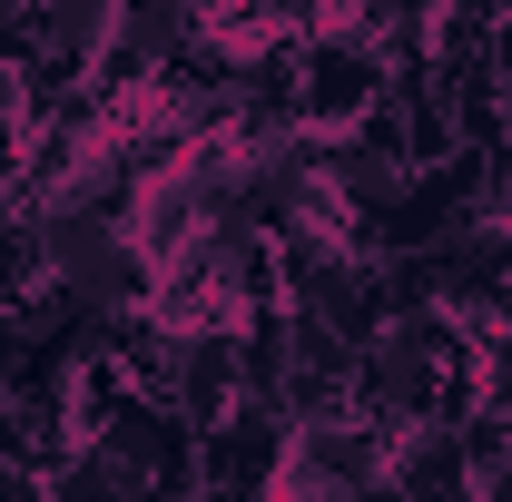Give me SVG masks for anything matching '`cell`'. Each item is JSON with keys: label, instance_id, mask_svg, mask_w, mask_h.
Returning a JSON list of instances; mask_svg holds the SVG:
<instances>
[{"label": "cell", "instance_id": "52a82bcc", "mask_svg": "<svg viewBox=\"0 0 512 502\" xmlns=\"http://www.w3.org/2000/svg\"><path fill=\"white\" fill-rule=\"evenodd\" d=\"M138 502H197V493H138Z\"/></svg>", "mask_w": 512, "mask_h": 502}, {"label": "cell", "instance_id": "3957f363", "mask_svg": "<svg viewBox=\"0 0 512 502\" xmlns=\"http://www.w3.org/2000/svg\"><path fill=\"white\" fill-rule=\"evenodd\" d=\"M394 502H473V453L453 424H414V434L394 443Z\"/></svg>", "mask_w": 512, "mask_h": 502}, {"label": "cell", "instance_id": "6da1fadb", "mask_svg": "<svg viewBox=\"0 0 512 502\" xmlns=\"http://www.w3.org/2000/svg\"><path fill=\"white\" fill-rule=\"evenodd\" d=\"M286 453H296V424H286L276 404H237L227 424L197 434V493H247L256 502L286 473Z\"/></svg>", "mask_w": 512, "mask_h": 502}, {"label": "cell", "instance_id": "277c9868", "mask_svg": "<svg viewBox=\"0 0 512 502\" xmlns=\"http://www.w3.org/2000/svg\"><path fill=\"white\" fill-rule=\"evenodd\" d=\"M40 276H50V266H40V237H30V217H10V227H0V306H20Z\"/></svg>", "mask_w": 512, "mask_h": 502}, {"label": "cell", "instance_id": "8992f818", "mask_svg": "<svg viewBox=\"0 0 512 502\" xmlns=\"http://www.w3.org/2000/svg\"><path fill=\"white\" fill-rule=\"evenodd\" d=\"M493 217H503V227H512V178H503V207H493Z\"/></svg>", "mask_w": 512, "mask_h": 502}, {"label": "cell", "instance_id": "5b68a950", "mask_svg": "<svg viewBox=\"0 0 512 502\" xmlns=\"http://www.w3.org/2000/svg\"><path fill=\"white\" fill-rule=\"evenodd\" d=\"M20 345H30V335H20V315L0 306V375H10V355H20Z\"/></svg>", "mask_w": 512, "mask_h": 502}, {"label": "cell", "instance_id": "7a4b0ae2", "mask_svg": "<svg viewBox=\"0 0 512 502\" xmlns=\"http://www.w3.org/2000/svg\"><path fill=\"white\" fill-rule=\"evenodd\" d=\"M384 109V60L355 50V40H306V128L316 138H345Z\"/></svg>", "mask_w": 512, "mask_h": 502}]
</instances>
